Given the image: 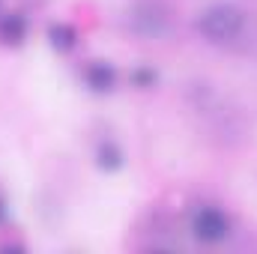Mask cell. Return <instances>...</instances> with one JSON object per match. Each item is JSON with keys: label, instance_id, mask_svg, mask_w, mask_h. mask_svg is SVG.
<instances>
[{"label": "cell", "instance_id": "obj_1", "mask_svg": "<svg viewBox=\"0 0 257 254\" xmlns=\"http://www.w3.org/2000/svg\"><path fill=\"white\" fill-rule=\"evenodd\" d=\"M194 30L212 42V45H227L233 39L242 36L245 30V12L233 3H215V6H206L203 12H197L194 18Z\"/></svg>", "mask_w": 257, "mask_h": 254}, {"label": "cell", "instance_id": "obj_2", "mask_svg": "<svg viewBox=\"0 0 257 254\" xmlns=\"http://www.w3.org/2000/svg\"><path fill=\"white\" fill-rule=\"evenodd\" d=\"M189 227H192L194 239H200V242H206V245H218V242H224V239L233 233L230 215H227L224 209H218V206H197L192 212Z\"/></svg>", "mask_w": 257, "mask_h": 254}, {"label": "cell", "instance_id": "obj_3", "mask_svg": "<svg viewBox=\"0 0 257 254\" xmlns=\"http://www.w3.org/2000/svg\"><path fill=\"white\" fill-rule=\"evenodd\" d=\"M128 30L141 39H162L171 30L168 9L159 6V3H138L128 12Z\"/></svg>", "mask_w": 257, "mask_h": 254}, {"label": "cell", "instance_id": "obj_4", "mask_svg": "<svg viewBox=\"0 0 257 254\" xmlns=\"http://www.w3.org/2000/svg\"><path fill=\"white\" fill-rule=\"evenodd\" d=\"M84 84L93 93H111L117 84V72L111 63H90L84 69Z\"/></svg>", "mask_w": 257, "mask_h": 254}, {"label": "cell", "instance_id": "obj_5", "mask_svg": "<svg viewBox=\"0 0 257 254\" xmlns=\"http://www.w3.org/2000/svg\"><path fill=\"white\" fill-rule=\"evenodd\" d=\"M27 39V21L21 15H3L0 18V42L3 45H21Z\"/></svg>", "mask_w": 257, "mask_h": 254}, {"label": "cell", "instance_id": "obj_6", "mask_svg": "<svg viewBox=\"0 0 257 254\" xmlns=\"http://www.w3.org/2000/svg\"><path fill=\"white\" fill-rule=\"evenodd\" d=\"M123 162H126V156H123V150H120L114 141H102V144L96 147V165H99L102 171H120Z\"/></svg>", "mask_w": 257, "mask_h": 254}, {"label": "cell", "instance_id": "obj_7", "mask_svg": "<svg viewBox=\"0 0 257 254\" xmlns=\"http://www.w3.org/2000/svg\"><path fill=\"white\" fill-rule=\"evenodd\" d=\"M48 39L57 51H72L78 45V33L69 27V24H51L48 27Z\"/></svg>", "mask_w": 257, "mask_h": 254}, {"label": "cell", "instance_id": "obj_8", "mask_svg": "<svg viewBox=\"0 0 257 254\" xmlns=\"http://www.w3.org/2000/svg\"><path fill=\"white\" fill-rule=\"evenodd\" d=\"M132 81H135V87H141V90H150V87L159 81V75H156L153 69H138V72L132 75Z\"/></svg>", "mask_w": 257, "mask_h": 254}]
</instances>
